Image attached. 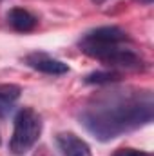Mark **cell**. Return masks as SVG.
<instances>
[{
  "label": "cell",
  "mask_w": 154,
  "mask_h": 156,
  "mask_svg": "<svg viewBox=\"0 0 154 156\" xmlns=\"http://www.w3.org/2000/svg\"><path fill=\"white\" fill-rule=\"evenodd\" d=\"M80 123L100 142L149 125L154 118V98L149 89H111L93 96L80 111Z\"/></svg>",
  "instance_id": "obj_1"
},
{
  "label": "cell",
  "mask_w": 154,
  "mask_h": 156,
  "mask_svg": "<svg viewBox=\"0 0 154 156\" xmlns=\"http://www.w3.org/2000/svg\"><path fill=\"white\" fill-rule=\"evenodd\" d=\"M127 42H129V35L123 29H120L116 26H103V27L87 31L80 38L78 47L87 56L103 62L107 56H111L116 49H120Z\"/></svg>",
  "instance_id": "obj_2"
},
{
  "label": "cell",
  "mask_w": 154,
  "mask_h": 156,
  "mask_svg": "<svg viewBox=\"0 0 154 156\" xmlns=\"http://www.w3.org/2000/svg\"><path fill=\"white\" fill-rule=\"evenodd\" d=\"M40 134H42V118H40V115L31 107L20 109L15 116L13 136H11V142H9L11 153L16 156L26 154L38 142Z\"/></svg>",
  "instance_id": "obj_3"
},
{
  "label": "cell",
  "mask_w": 154,
  "mask_h": 156,
  "mask_svg": "<svg viewBox=\"0 0 154 156\" xmlns=\"http://www.w3.org/2000/svg\"><path fill=\"white\" fill-rule=\"evenodd\" d=\"M26 64L44 75H51V76H60V75H65L69 73V66L64 64L62 60H56L45 53H31L26 56Z\"/></svg>",
  "instance_id": "obj_4"
},
{
  "label": "cell",
  "mask_w": 154,
  "mask_h": 156,
  "mask_svg": "<svg viewBox=\"0 0 154 156\" xmlns=\"http://www.w3.org/2000/svg\"><path fill=\"white\" fill-rule=\"evenodd\" d=\"M56 147L64 156H93L91 147L75 133H60L56 134Z\"/></svg>",
  "instance_id": "obj_5"
},
{
  "label": "cell",
  "mask_w": 154,
  "mask_h": 156,
  "mask_svg": "<svg viewBox=\"0 0 154 156\" xmlns=\"http://www.w3.org/2000/svg\"><path fill=\"white\" fill-rule=\"evenodd\" d=\"M7 22L18 33H31L38 26V18L33 13H29L27 9H24V7H13V9H9Z\"/></svg>",
  "instance_id": "obj_6"
},
{
  "label": "cell",
  "mask_w": 154,
  "mask_h": 156,
  "mask_svg": "<svg viewBox=\"0 0 154 156\" xmlns=\"http://www.w3.org/2000/svg\"><path fill=\"white\" fill-rule=\"evenodd\" d=\"M22 89L16 83H0V116H5L11 113L13 105L20 98Z\"/></svg>",
  "instance_id": "obj_7"
},
{
  "label": "cell",
  "mask_w": 154,
  "mask_h": 156,
  "mask_svg": "<svg viewBox=\"0 0 154 156\" xmlns=\"http://www.w3.org/2000/svg\"><path fill=\"white\" fill-rule=\"evenodd\" d=\"M121 78V75L118 71H94L91 75L85 76V83H93V85H109L114 83Z\"/></svg>",
  "instance_id": "obj_8"
},
{
  "label": "cell",
  "mask_w": 154,
  "mask_h": 156,
  "mask_svg": "<svg viewBox=\"0 0 154 156\" xmlns=\"http://www.w3.org/2000/svg\"><path fill=\"white\" fill-rule=\"evenodd\" d=\"M113 156H152L151 153L138 151V149H118Z\"/></svg>",
  "instance_id": "obj_9"
},
{
  "label": "cell",
  "mask_w": 154,
  "mask_h": 156,
  "mask_svg": "<svg viewBox=\"0 0 154 156\" xmlns=\"http://www.w3.org/2000/svg\"><path fill=\"white\" fill-rule=\"evenodd\" d=\"M94 4H103V2H107V0H93Z\"/></svg>",
  "instance_id": "obj_10"
}]
</instances>
